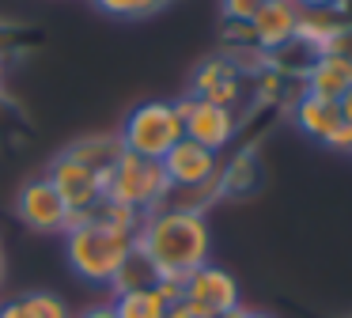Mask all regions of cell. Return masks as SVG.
<instances>
[{"mask_svg": "<svg viewBox=\"0 0 352 318\" xmlns=\"http://www.w3.org/2000/svg\"><path fill=\"white\" fill-rule=\"evenodd\" d=\"M137 227L140 212L125 209V204L102 201L95 212L72 220V227L61 235L65 239V262L87 284L110 288V280L118 277L122 262L137 246Z\"/></svg>", "mask_w": 352, "mask_h": 318, "instance_id": "obj_1", "label": "cell"}, {"mask_svg": "<svg viewBox=\"0 0 352 318\" xmlns=\"http://www.w3.org/2000/svg\"><path fill=\"white\" fill-rule=\"evenodd\" d=\"M137 250L152 257L160 277L186 280L193 269L212 262V227H208L205 212L163 204V209L140 216Z\"/></svg>", "mask_w": 352, "mask_h": 318, "instance_id": "obj_2", "label": "cell"}, {"mask_svg": "<svg viewBox=\"0 0 352 318\" xmlns=\"http://www.w3.org/2000/svg\"><path fill=\"white\" fill-rule=\"evenodd\" d=\"M118 136H122L125 151L160 163L186 133H182V118L175 114V103H167V98H148V103H137L125 114Z\"/></svg>", "mask_w": 352, "mask_h": 318, "instance_id": "obj_3", "label": "cell"}, {"mask_svg": "<svg viewBox=\"0 0 352 318\" xmlns=\"http://www.w3.org/2000/svg\"><path fill=\"white\" fill-rule=\"evenodd\" d=\"M167 197H170V182L163 174V163H155V159H140L133 151H122V159L107 174V201L125 204L140 216L163 209Z\"/></svg>", "mask_w": 352, "mask_h": 318, "instance_id": "obj_4", "label": "cell"}, {"mask_svg": "<svg viewBox=\"0 0 352 318\" xmlns=\"http://www.w3.org/2000/svg\"><path fill=\"white\" fill-rule=\"evenodd\" d=\"M182 303L193 318H228L243 307V288L223 265L205 262L182 280Z\"/></svg>", "mask_w": 352, "mask_h": 318, "instance_id": "obj_5", "label": "cell"}, {"mask_svg": "<svg viewBox=\"0 0 352 318\" xmlns=\"http://www.w3.org/2000/svg\"><path fill=\"white\" fill-rule=\"evenodd\" d=\"M42 174L54 182V189L61 193V201L69 204L72 220L87 216V212H95L102 201H107V182H102V174H95L91 167L80 163V159H72L65 148L50 159V167Z\"/></svg>", "mask_w": 352, "mask_h": 318, "instance_id": "obj_6", "label": "cell"}, {"mask_svg": "<svg viewBox=\"0 0 352 318\" xmlns=\"http://www.w3.org/2000/svg\"><path fill=\"white\" fill-rule=\"evenodd\" d=\"M16 216L23 227H31L34 235H65L72 227V212L61 201V193L54 189V182L46 174H34L19 186L16 193Z\"/></svg>", "mask_w": 352, "mask_h": 318, "instance_id": "obj_7", "label": "cell"}, {"mask_svg": "<svg viewBox=\"0 0 352 318\" xmlns=\"http://www.w3.org/2000/svg\"><path fill=\"white\" fill-rule=\"evenodd\" d=\"M175 114L182 118V133L193 144L216 151L220 156L239 133V118L231 106H216V103H201V98H175Z\"/></svg>", "mask_w": 352, "mask_h": 318, "instance_id": "obj_8", "label": "cell"}, {"mask_svg": "<svg viewBox=\"0 0 352 318\" xmlns=\"http://www.w3.org/2000/svg\"><path fill=\"white\" fill-rule=\"evenodd\" d=\"M160 163H163V174H167L170 189H190V186H201V182H212L220 174V156L201 148V144H193L190 136H182Z\"/></svg>", "mask_w": 352, "mask_h": 318, "instance_id": "obj_9", "label": "cell"}, {"mask_svg": "<svg viewBox=\"0 0 352 318\" xmlns=\"http://www.w3.org/2000/svg\"><path fill=\"white\" fill-rule=\"evenodd\" d=\"M299 12L303 8L296 0H261V8L250 19V38L261 53H276L296 38L299 27Z\"/></svg>", "mask_w": 352, "mask_h": 318, "instance_id": "obj_10", "label": "cell"}, {"mask_svg": "<svg viewBox=\"0 0 352 318\" xmlns=\"http://www.w3.org/2000/svg\"><path fill=\"white\" fill-rule=\"evenodd\" d=\"M186 95L235 110L239 95H243V83H239V72L228 57H208L193 68V80H190V91H186Z\"/></svg>", "mask_w": 352, "mask_h": 318, "instance_id": "obj_11", "label": "cell"}, {"mask_svg": "<svg viewBox=\"0 0 352 318\" xmlns=\"http://www.w3.org/2000/svg\"><path fill=\"white\" fill-rule=\"evenodd\" d=\"M352 87V57H337V53H318L303 72V91L307 95L341 103V95Z\"/></svg>", "mask_w": 352, "mask_h": 318, "instance_id": "obj_12", "label": "cell"}, {"mask_svg": "<svg viewBox=\"0 0 352 318\" xmlns=\"http://www.w3.org/2000/svg\"><path fill=\"white\" fill-rule=\"evenodd\" d=\"M292 118H296L299 133H307L311 140H326V136L341 125V106L329 103V98H318V95L299 91L296 106H292Z\"/></svg>", "mask_w": 352, "mask_h": 318, "instance_id": "obj_13", "label": "cell"}, {"mask_svg": "<svg viewBox=\"0 0 352 318\" xmlns=\"http://www.w3.org/2000/svg\"><path fill=\"white\" fill-rule=\"evenodd\" d=\"M72 159H80V163H87L95 174H102V182H107V174H110V167L122 159V136L118 133H95V136H80V140H72L69 148Z\"/></svg>", "mask_w": 352, "mask_h": 318, "instance_id": "obj_14", "label": "cell"}, {"mask_svg": "<svg viewBox=\"0 0 352 318\" xmlns=\"http://www.w3.org/2000/svg\"><path fill=\"white\" fill-rule=\"evenodd\" d=\"M341 27H344V19L337 15V8H303V12H299L296 38L303 45H311L314 53H326Z\"/></svg>", "mask_w": 352, "mask_h": 318, "instance_id": "obj_15", "label": "cell"}, {"mask_svg": "<svg viewBox=\"0 0 352 318\" xmlns=\"http://www.w3.org/2000/svg\"><path fill=\"white\" fill-rule=\"evenodd\" d=\"M155 284H160V273H155L152 257H148L144 250L133 246V254L122 262L118 277L110 280V292L122 295V292H140V288H155Z\"/></svg>", "mask_w": 352, "mask_h": 318, "instance_id": "obj_16", "label": "cell"}, {"mask_svg": "<svg viewBox=\"0 0 352 318\" xmlns=\"http://www.w3.org/2000/svg\"><path fill=\"white\" fill-rule=\"evenodd\" d=\"M114 315L118 318H167V299L155 288H140V292H122L114 295Z\"/></svg>", "mask_w": 352, "mask_h": 318, "instance_id": "obj_17", "label": "cell"}, {"mask_svg": "<svg viewBox=\"0 0 352 318\" xmlns=\"http://www.w3.org/2000/svg\"><path fill=\"white\" fill-rule=\"evenodd\" d=\"M91 4L110 19H148V15L163 12L170 0H91Z\"/></svg>", "mask_w": 352, "mask_h": 318, "instance_id": "obj_18", "label": "cell"}, {"mask_svg": "<svg viewBox=\"0 0 352 318\" xmlns=\"http://www.w3.org/2000/svg\"><path fill=\"white\" fill-rule=\"evenodd\" d=\"M254 182H258V171H254V151L235 156V163H231L228 171L220 167V189H223V193H246V189H254Z\"/></svg>", "mask_w": 352, "mask_h": 318, "instance_id": "obj_19", "label": "cell"}, {"mask_svg": "<svg viewBox=\"0 0 352 318\" xmlns=\"http://www.w3.org/2000/svg\"><path fill=\"white\" fill-rule=\"evenodd\" d=\"M31 303H34V310H38V318H72V310L65 307V299L54 292H31Z\"/></svg>", "mask_w": 352, "mask_h": 318, "instance_id": "obj_20", "label": "cell"}, {"mask_svg": "<svg viewBox=\"0 0 352 318\" xmlns=\"http://www.w3.org/2000/svg\"><path fill=\"white\" fill-rule=\"evenodd\" d=\"M258 8H261V0H220V12L228 23H250Z\"/></svg>", "mask_w": 352, "mask_h": 318, "instance_id": "obj_21", "label": "cell"}, {"mask_svg": "<svg viewBox=\"0 0 352 318\" xmlns=\"http://www.w3.org/2000/svg\"><path fill=\"white\" fill-rule=\"evenodd\" d=\"M0 318H38V310H34V303H31V292L0 303Z\"/></svg>", "mask_w": 352, "mask_h": 318, "instance_id": "obj_22", "label": "cell"}, {"mask_svg": "<svg viewBox=\"0 0 352 318\" xmlns=\"http://www.w3.org/2000/svg\"><path fill=\"white\" fill-rule=\"evenodd\" d=\"M322 144H326V148H333V151H352V125H349V121H341V125H337Z\"/></svg>", "mask_w": 352, "mask_h": 318, "instance_id": "obj_23", "label": "cell"}, {"mask_svg": "<svg viewBox=\"0 0 352 318\" xmlns=\"http://www.w3.org/2000/svg\"><path fill=\"white\" fill-rule=\"evenodd\" d=\"M72 318H118V315H114V303H95V307H84Z\"/></svg>", "mask_w": 352, "mask_h": 318, "instance_id": "obj_24", "label": "cell"}, {"mask_svg": "<svg viewBox=\"0 0 352 318\" xmlns=\"http://www.w3.org/2000/svg\"><path fill=\"white\" fill-rule=\"evenodd\" d=\"M337 106H341V121H349V125H352V87L341 95V103H337Z\"/></svg>", "mask_w": 352, "mask_h": 318, "instance_id": "obj_25", "label": "cell"}, {"mask_svg": "<svg viewBox=\"0 0 352 318\" xmlns=\"http://www.w3.org/2000/svg\"><path fill=\"white\" fill-rule=\"evenodd\" d=\"M299 8H341L344 0H296Z\"/></svg>", "mask_w": 352, "mask_h": 318, "instance_id": "obj_26", "label": "cell"}, {"mask_svg": "<svg viewBox=\"0 0 352 318\" xmlns=\"http://www.w3.org/2000/svg\"><path fill=\"white\" fill-rule=\"evenodd\" d=\"M228 318H276V315H269V310H246V307H239L235 315H228Z\"/></svg>", "mask_w": 352, "mask_h": 318, "instance_id": "obj_27", "label": "cell"}, {"mask_svg": "<svg viewBox=\"0 0 352 318\" xmlns=\"http://www.w3.org/2000/svg\"><path fill=\"white\" fill-rule=\"evenodd\" d=\"M4 269H8V257H4V242H0V284H4Z\"/></svg>", "mask_w": 352, "mask_h": 318, "instance_id": "obj_28", "label": "cell"}, {"mask_svg": "<svg viewBox=\"0 0 352 318\" xmlns=\"http://www.w3.org/2000/svg\"><path fill=\"white\" fill-rule=\"evenodd\" d=\"M0 91H4V53H0Z\"/></svg>", "mask_w": 352, "mask_h": 318, "instance_id": "obj_29", "label": "cell"}]
</instances>
